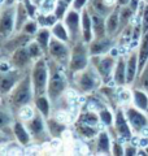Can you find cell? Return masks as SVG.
I'll return each mask as SVG.
<instances>
[{
	"label": "cell",
	"instance_id": "obj_5",
	"mask_svg": "<svg viewBox=\"0 0 148 156\" xmlns=\"http://www.w3.org/2000/svg\"><path fill=\"white\" fill-rule=\"evenodd\" d=\"M103 82L100 74L95 66L92 64L88 65L85 70H82L79 73H77V89L83 94L91 92L93 90H96L100 83Z\"/></svg>",
	"mask_w": 148,
	"mask_h": 156
},
{
	"label": "cell",
	"instance_id": "obj_21",
	"mask_svg": "<svg viewBox=\"0 0 148 156\" xmlns=\"http://www.w3.org/2000/svg\"><path fill=\"white\" fill-rule=\"evenodd\" d=\"M120 9L121 7L117 5L112 11V13L107 17V33L109 37H113L115 34L120 30L121 21H120Z\"/></svg>",
	"mask_w": 148,
	"mask_h": 156
},
{
	"label": "cell",
	"instance_id": "obj_6",
	"mask_svg": "<svg viewBox=\"0 0 148 156\" xmlns=\"http://www.w3.org/2000/svg\"><path fill=\"white\" fill-rule=\"evenodd\" d=\"M91 64L97 69L99 74H100L105 85L111 83V81H113V73H115V68L117 64L115 56H112L111 53L91 56Z\"/></svg>",
	"mask_w": 148,
	"mask_h": 156
},
{
	"label": "cell",
	"instance_id": "obj_49",
	"mask_svg": "<svg viewBox=\"0 0 148 156\" xmlns=\"http://www.w3.org/2000/svg\"><path fill=\"white\" fill-rule=\"evenodd\" d=\"M2 68H0V69H2V73H5V72H8V70H11L12 69V64H11V61L9 62H7V61H3L2 62V65H0Z\"/></svg>",
	"mask_w": 148,
	"mask_h": 156
},
{
	"label": "cell",
	"instance_id": "obj_31",
	"mask_svg": "<svg viewBox=\"0 0 148 156\" xmlns=\"http://www.w3.org/2000/svg\"><path fill=\"white\" fill-rule=\"evenodd\" d=\"M49 98L48 95H41V96H37L35 100H34V104H35L38 112L44 116V119H48L49 113H51V107H49Z\"/></svg>",
	"mask_w": 148,
	"mask_h": 156
},
{
	"label": "cell",
	"instance_id": "obj_12",
	"mask_svg": "<svg viewBox=\"0 0 148 156\" xmlns=\"http://www.w3.org/2000/svg\"><path fill=\"white\" fill-rule=\"evenodd\" d=\"M125 115L127 117V121L131 126L132 131L140 133V131L148 126V117L144 115V112L138 109L136 107H130L125 111Z\"/></svg>",
	"mask_w": 148,
	"mask_h": 156
},
{
	"label": "cell",
	"instance_id": "obj_32",
	"mask_svg": "<svg viewBox=\"0 0 148 156\" xmlns=\"http://www.w3.org/2000/svg\"><path fill=\"white\" fill-rule=\"evenodd\" d=\"M76 128H77L78 133H79L83 136V138H87V139H92L93 136L99 134V131H97V129L95 128V126L83 124V122H79V121L77 122Z\"/></svg>",
	"mask_w": 148,
	"mask_h": 156
},
{
	"label": "cell",
	"instance_id": "obj_45",
	"mask_svg": "<svg viewBox=\"0 0 148 156\" xmlns=\"http://www.w3.org/2000/svg\"><path fill=\"white\" fill-rule=\"evenodd\" d=\"M118 99H120L121 101H125V103H127V101H130L132 99V91L127 90V89L121 90L120 94H118Z\"/></svg>",
	"mask_w": 148,
	"mask_h": 156
},
{
	"label": "cell",
	"instance_id": "obj_28",
	"mask_svg": "<svg viewBox=\"0 0 148 156\" xmlns=\"http://www.w3.org/2000/svg\"><path fill=\"white\" fill-rule=\"evenodd\" d=\"M88 8H90L91 11H93V12H96V13H99V14H101V16L108 17L116 7L108 5V4L105 3V0H91L90 7H88Z\"/></svg>",
	"mask_w": 148,
	"mask_h": 156
},
{
	"label": "cell",
	"instance_id": "obj_43",
	"mask_svg": "<svg viewBox=\"0 0 148 156\" xmlns=\"http://www.w3.org/2000/svg\"><path fill=\"white\" fill-rule=\"evenodd\" d=\"M142 27H143V34L148 31V4L144 5L142 11Z\"/></svg>",
	"mask_w": 148,
	"mask_h": 156
},
{
	"label": "cell",
	"instance_id": "obj_54",
	"mask_svg": "<svg viewBox=\"0 0 148 156\" xmlns=\"http://www.w3.org/2000/svg\"><path fill=\"white\" fill-rule=\"evenodd\" d=\"M64 2H66L68 4H72V3H73V0H64Z\"/></svg>",
	"mask_w": 148,
	"mask_h": 156
},
{
	"label": "cell",
	"instance_id": "obj_41",
	"mask_svg": "<svg viewBox=\"0 0 148 156\" xmlns=\"http://www.w3.org/2000/svg\"><path fill=\"white\" fill-rule=\"evenodd\" d=\"M38 26H39L38 21H35V20H29V21L25 23V26L22 27L21 31L29 34V35H34V34H37L38 30H39Z\"/></svg>",
	"mask_w": 148,
	"mask_h": 156
},
{
	"label": "cell",
	"instance_id": "obj_33",
	"mask_svg": "<svg viewBox=\"0 0 148 156\" xmlns=\"http://www.w3.org/2000/svg\"><path fill=\"white\" fill-rule=\"evenodd\" d=\"M37 21L39 23V26L42 27H52L60 20L57 18L55 13H39Z\"/></svg>",
	"mask_w": 148,
	"mask_h": 156
},
{
	"label": "cell",
	"instance_id": "obj_16",
	"mask_svg": "<svg viewBox=\"0 0 148 156\" xmlns=\"http://www.w3.org/2000/svg\"><path fill=\"white\" fill-rule=\"evenodd\" d=\"M139 74V53L132 51L126 61V83L132 85Z\"/></svg>",
	"mask_w": 148,
	"mask_h": 156
},
{
	"label": "cell",
	"instance_id": "obj_51",
	"mask_svg": "<svg viewBox=\"0 0 148 156\" xmlns=\"http://www.w3.org/2000/svg\"><path fill=\"white\" fill-rule=\"evenodd\" d=\"M136 154V148L134 146H129L125 148V155H135Z\"/></svg>",
	"mask_w": 148,
	"mask_h": 156
},
{
	"label": "cell",
	"instance_id": "obj_10",
	"mask_svg": "<svg viewBox=\"0 0 148 156\" xmlns=\"http://www.w3.org/2000/svg\"><path fill=\"white\" fill-rule=\"evenodd\" d=\"M44 116L39 112L38 115H35L31 120L26 121V128L29 130V133L31 134V136L38 142H46L49 139V131H47L48 128H46V124H44Z\"/></svg>",
	"mask_w": 148,
	"mask_h": 156
},
{
	"label": "cell",
	"instance_id": "obj_18",
	"mask_svg": "<svg viewBox=\"0 0 148 156\" xmlns=\"http://www.w3.org/2000/svg\"><path fill=\"white\" fill-rule=\"evenodd\" d=\"M81 26H82V39L90 44L93 41V29H92L91 13L87 7L83 11H81Z\"/></svg>",
	"mask_w": 148,
	"mask_h": 156
},
{
	"label": "cell",
	"instance_id": "obj_42",
	"mask_svg": "<svg viewBox=\"0 0 148 156\" xmlns=\"http://www.w3.org/2000/svg\"><path fill=\"white\" fill-rule=\"evenodd\" d=\"M56 8L55 0H43L41 3V13H52Z\"/></svg>",
	"mask_w": 148,
	"mask_h": 156
},
{
	"label": "cell",
	"instance_id": "obj_8",
	"mask_svg": "<svg viewBox=\"0 0 148 156\" xmlns=\"http://www.w3.org/2000/svg\"><path fill=\"white\" fill-rule=\"evenodd\" d=\"M68 44L69 43L60 41V39H57L56 37H52L51 42H49L48 55L55 61L60 62L61 65L68 66L69 60H70V55H72V48Z\"/></svg>",
	"mask_w": 148,
	"mask_h": 156
},
{
	"label": "cell",
	"instance_id": "obj_48",
	"mask_svg": "<svg viewBox=\"0 0 148 156\" xmlns=\"http://www.w3.org/2000/svg\"><path fill=\"white\" fill-rule=\"evenodd\" d=\"M139 5H140V0H130V3H129V7H130L135 13H136V11H138V8H139Z\"/></svg>",
	"mask_w": 148,
	"mask_h": 156
},
{
	"label": "cell",
	"instance_id": "obj_24",
	"mask_svg": "<svg viewBox=\"0 0 148 156\" xmlns=\"http://www.w3.org/2000/svg\"><path fill=\"white\" fill-rule=\"evenodd\" d=\"M138 53H139V74H140L142 70L144 69L146 64L148 62V31L143 34L140 38Z\"/></svg>",
	"mask_w": 148,
	"mask_h": 156
},
{
	"label": "cell",
	"instance_id": "obj_34",
	"mask_svg": "<svg viewBox=\"0 0 148 156\" xmlns=\"http://www.w3.org/2000/svg\"><path fill=\"white\" fill-rule=\"evenodd\" d=\"M78 121H79V122H83V124H87V125L96 126L99 124V121H100V117H99V115H96L95 112L87 111V112H82Z\"/></svg>",
	"mask_w": 148,
	"mask_h": 156
},
{
	"label": "cell",
	"instance_id": "obj_23",
	"mask_svg": "<svg viewBox=\"0 0 148 156\" xmlns=\"http://www.w3.org/2000/svg\"><path fill=\"white\" fill-rule=\"evenodd\" d=\"M132 103L138 109L148 113V92L144 90L139 89V87H134L132 90Z\"/></svg>",
	"mask_w": 148,
	"mask_h": 156
},
{
	"label": "cell",
	"instance_id": "obj_11",
	"mask_svg": "<svg viewBox=\"0 0 148 156\" xmlns=\"http://www.w3.org/2000/svg\"><path fill=\"white\" fill-rule=\"evenodd\" d=\"M25 74L26 73H23L22 69H17V68L2 73V77H0V92H2V95L9 94L25 77Z\"/></svg>",
	"mask_w": 148,
	"mask_h": 156
},
{
	"label": "cell",
	"instance_id": "obj_52",
	"mask_svg": "<svg viewBox=\"0 0 148 156\" xmlns=\"http://www.w3.org/2000/svg\"><path fill=\"white\" fill-rule=\"evenodd\" d=\"M130 0H117V5L120 7H125V5H129Z\"/></svg>",
	"mask_w": 148,
	"mask_h": 156
},
{
	"label": "cell",
	"instance_id": "obj_15",
	"mask_svg": "<svg viewBox=\"0 0 148 156\" xmlns=\"http://www.w3.org/2000/svg\"><path fill=\"white\" fill-rule=\"evenodd\" d=\"M113 48V37L107 35L104 38H96L88 44V50H90V55H104V53H109Z\"/></svg>",
	"mask_w": 148,
	"mask_h": 156
},
{
	"label": "cell",
	"instance_id": "obj_47",
	"mask_svg": "<svg viewBox=\"0 0 148 156\" xmlns=\"http://www.w3.org/2000/svg\"><path fill=\"white\" fill-rule=\"evenodd\" d=\"M112 150H113V152H112L113 155H125V148H122L120 142H113Z\"/></svg>",
	"mask_w": 148,
	"mask_h": 156
},
{
	"label": "cell",
	"instance_id": "obj_2",
	"mask_svg": "<svg viewBox=\"0 0 148 156\" xmlns=\"http://www.w3.org/2000/svg\"><path fill=\"white\" fill-rule=\"evenodd\" d=\"M62 66L60 62L55 61L52 58L49 64V80H48V87H47V95L52 101H57L61 99L62 94L65 92L68 87V80L66 76L62 70Z\"/></svg>",
	"mask_w": 148,
	"mask_h": 156
},
{
	"label": "cell",
	"instance_id": "obj_20",
	"mask_svg": "<svg viewBox=\"0 0 148 156\" xmlns=\"http://www.w3.org/2000/svg\"><path fill=\"white\" fill-rule=\"evenodd\" d=\"M126 61L123 56H118L117 64L113 73V83L117 86H123L126 83Z\"/></svg>",
	"mask_w": 148,
	"mask_h": 156
},
{
	"label": "cell",
	"instance_id": "obj_1",
	"mask_svg": "<svg viewBox=\"0 0 148 156\" xmlns=\"http://www.w3.org/2000/svg\"><path fill=\"white\" fill-rule=\"evenodd\" d=\"M35 99L31 73H26L25 77L18 82V85L9 92V107L13 111H18L22 107L29 105Z\"/></svg>",
	"mask_w": 148,
	"mask_h": 156
},
{
	"label": "cell",
	"instance_id": "obj_39",
	"mask_svg": "<svg viewBox=\"0 0 148 156\" xmlns=\"http://www.w3.org/2000/svg\"><path fill=\"white\" fill-rule=\"evenodd\" d=\"M34 116H35V112H34V109L30 105H25L21 109H18V117L22 121H25V122L29 121V120H31Z\"/></svg>",
	"mask_w": 148,
	"mask_h": 156
},
{
	"label": "cell",
	"instance_id": "obj_36",
	"mask_svg": "<svg viewBox=\"0 0 148 156\" xmlns=\"http://www.w3.org/2000/svg\"><path fill=\"white\" fill-rule=\"evenodd\" d=\"M27 48H29V52H30V56L33 57V60H38V58H41L46 55L43 48L41 47V44H39L37 41H31L27 44Z\"/></svg>",
	"mask_w": 148,
	"mask_h": 156
},
{
	"label": "cell",
	"instance_id": "obj_46",
	"mask_svg": "<svg viewBox=\"0 0 148 156\" xmlns=\"http://www.w3.org/2000/svg\"><path fill=\"white\" fill-rule=\"evenodd\" d=\"M87 3H88V0H73V9L81 12V11H83V9L86 8Z\"/></svg>",
	"mask_w": 148,
	"mask_h": 156
},
{
	"label": "cell",
	"instance_id": "obj_35",
	"mask_svg": "<svg viewBox=\"0 0 148 156\" xmlns=\"http://www.w3.org/2000/svg\"><path fill=\"white\" fill-rule=\"evenodd\" d=\"M134 11L129 7V5H125V7H121L120 9V21H121V26L120 29H125L127 25H129V21L134 16Z\"/></svg>",
	"mask_w": 148,
	"mask_h": 156
},
{
	"label": "cell",
	"instance_id": "obj_7",
	"mask_svg": "<svg viewBox=\"0 0 148 156\" xmlns=\"http://www.w3.org/2000/svg\"><path fill=\"white\" fill-rule=\"evenodd\" d=\"M16 12L17 5H8L2 9L0 17V35L3 42L8 41L12 37L13 31H16Z\"/></svg>",
	"mask_w": 148,
	"mask_h": 156
},
{
	"label": "cell",
	"instance_id": "obj_19",
	"mask_svg": "<svg viewBox=\"0 0 148 156\" xmlns=\"http://www.w3.org/2000/svg\"><path fill=\"white\" fill-rule=\"evenodd\" d=\"M88 11H90L91 18H92L93 39L107 37L108 35V33H107V17H104V16H101V14L91 11L90 8H88Z\"/></svg>",
	"mask_w": 148,
	"mask_h": 156
},
{
	"label": "cell",
	"instance_id": "obj_30",
	"mask_svg": "<svg viewBox=\"0 0 148 156\" xmlns=\"http://www.w3.org/2000/svg\"><path fill=\"white\" fill-rule=\"evenodd\" d=\"M47 128L51 136L53 138H60V136L64 134L65 131V125H64L60 120L57 119H47Z\"/></svg>",
	"mask_w": 148,
	"mask_h": 156
},
{
	"label": "cell",
	"instance_id": "obj_26",
	"mask_svg": "<svg viewBox=\"0 0 148 156\" xmlns=\"http://www.w3.org/2000/svg\"><path fill=\"white\" fill-rule=\"evenodd\" d=\"M111 148H112V143H111L109 135H108L107 131H100V133L97 134L96 151H97L99 154L109 155L111 154Z\"/></svg>",
	"mask_w": 148,
	"mask_h": 156
},
{
	"label": "cell",
	"instance_id": "obj_38",
	"mask_svg": "<svg viewBox=\"0 0 148 156\" xmlns=\"http://www.w3.org/2000/svg\"><path fill=\"white\" fill-rule=\"evenodd\" d=\"M136 80H138V87L148 92V62L146 64L144 69L142 70V73L138 76Z\"/></svg>",
	"mask_w": 148,
	"mask_h": 156
},
{
	"label": "cell",
	"instance_id": "obj_4",
	"mask_svg": "<svg viewBox=\"0 0 148 156\" xmlns=\"http://www.w3.org/2000/svg\"><path fill=\"white\" fill-rule=\"evenodd\" d=\"M31 80H33L35 98L41 95H46L47 87H48V80H49V66L44 56L38 58L34 62V65L31 68Z\"/></svg>",
	"mask_w": 148,
	"mask_h": 156
},
{
	"label": "cell",
	"instance_id": "obj_25",
	"mask_svg": "<svg viewBox=\"0 0 148 156\" xmlns=\"http://www.w3.org/2000/svg\"><path fill=\"white\" fill-rule=\"evenodd\" d=\"M29 11L25 7V4L22 2H19L17 4V12H16V31L21 33L22 27L25 26V23L29 21Z\"/></svg>",
	"mask_w": 148,
	"mask_h": 156
},
{
	"label": "cell",
	"instance_id": "obj_9",
	"mask_svg": "<svg viewBox=\"0 0 148 156\" xmlns=\"http://www.w3.org/2000/svg\"><path fill=\"white\" fill-rule=\"evenodd\" d=\"M64 23L70 35V43H76L82 39V26H81V13L76 9H69L66 16L64 17Z\"/></svg>",
	"mask_w": 148,
	"mask_h": 156
},
{
	"label": "cell",
	"instance_id": "obj_3",
	"mask_svg": "<svg viewBox=\"0 0 148 156\" xmlns=\"http://www.w3.org/2000/svg\"><path fill=\"white\" fill-rule=\"evenodd\" d=\"M90 50H88V43H86L83 39L73 43L72 47V55L69 60V72L72 74H77L90 65Z\"/></svg>",
	"mask_w": 148,
	"mask_h": 156
},
{
	"label": "cell",
	"instance_id": "obj_29",
	"mask_svg": "<svg viewBox=\"0 0 148 156\" xmlns=\"http://www.w3.org/2000/svg\"><path fill=\"white\" fill-rule=\"evenodd\" d=\"M51 31H52V35L56 37L57 39H60L62 42H66V43H70V35H69V31L65 26L64 21H57L55 25L51 27Z\"/></svg>",
	"mask_w": 148,
	"mask_h": 156
},
{
	"label": "cell",
	"instance_id": "obj_50",
	"mask_svg": "<svg viewBox=\"0 0 148 156\" xmlns=\"http://www.w3.org/2000/svg\"><path fill=\"white\" fill-rule=\"evenodd\" d=\"M56 119L60 120L61 122H66V121H68V115H66V112H62V109H61V112H58V113L56 115Z\"/></svg>",
	"mask_w": 148,
	"mask_h": 156
},
{
	"label": "cell",
	"instance_id": "obj_14",
	"mask_svg": "<svg viewBox=\"0 0 148 156\" xmlns=\"http://www.w3.org/2000/svg\"><path fill=\"white\" fill-rule=\"evenodd\" d=\"M115 128L117 130V134L121 136L122 139L129 140L131 139L132 135V129L127 121V117L125 115V112L122 109H117L116 116H115Z\"/></svg>",
	"mask_w": 148,
	"mask_h": 156
},
{
	"label": "cell",
	"instance_id": "obj_27",
	"mask_svg": "<svg viewBox=\"0 0 148 156\" xmlns=\"http://www.w3.org/2000/svg\"><path fill=\"white\" fill-rule=\"evenodd\" d=\"M52 38V31L49 30L48 27H41L38 30V33L35 34V41L41 44V47L43 48L44 53H48V48H49V42H51Z\"/></svg>",
	"mask_w": 148,
	"mask_h": 156
},
{
	"label": "cell",
	"instance_id": "obj_22",
	"mask_svg": "<svg viewBox=\"0 0 148 156\" xmlns=\"http://www.w3.org/2000/svg\"><path fill=\"white\" fill-rule=\"evenodd\" d=\"M13 131H14V136L18 140V143L21 146H27L31 142V134L29 133V130L26 128V125H23L19 121H16L13 124Z\"/></svg>",
	"mask_w": 148,
	"mask_h": 156
},
{
	"label": "cell",
	"instance_id": "obj_53",
	"mask_svg": "<svg viewBox=\"0 0 148 156\" xmlns=\"http://www.w3.org/2000/svg\"><path fill=\"white\" fill-rule=\"evenodd\" d=\"M140 134H142L143 136H146V138H148V126H146V128L140 131Z\"/></svg>",
	"mask_w": 148,
	"mask_h": 156
},
{
	"label": "cell",
	"instance_id": "obj_37",
	"mask_svg": "<svg viewBox=\"0 0 148 156\" xmlns=\"http://www.w3.org/2000/svg\"><path fill=\"white\" fill-rule=\"evenodd\" d=\"M69 5L70 4H68L66 2H64V0H57L56 2V8H55V11H53V13L57 16L58 20H64V17L66 16V13L69 11Z\"/></svg>",
	"mask_w": 148,
	"mask_h": 156
},
{
	"label": "cell",
	"instance_id": "obj_44",
	"mask_svg": "<svg viewBox=\"0 0 148 156\" xmlns=\"http://www.w3.org/2000/svg\"><path fill=\"white\" fill-rule=\"evenodd\" d=\"M12 122V116L11 113H8L7 109H2V121H0V125H2V128H4V126H8L11 125Z\"/></svg>",
	"mask_w": 148,
	"mask_h": 156
},
{
	"label": "cell",
	"instance_id": "obj_13",
	"mask_svg": "<svg viewBox=\"0 0 148 156\" xmlns=\"http://www.w3.org/2000/svg\"><path fill=\"white\" fill-rule=\"evenodd\" d=\"M9 61H11L13 68L22 69V70L27 69L33 62V57L30 56L27 46H22V47L17 48L14 52H12V56H11V60Z\"/></svg>",
	"mask_w": 148,
	"mask_h": 156
},
{
	"label": "cell",
	"instance_id": "obj_40",
	"mask_svg": "<svg viewBox=\"0 0 148 156\" xmlns=\"http://www.w3.org/2000/svg\"><path fill=\"white\" fill-rule=\"evenodd\" d=\"M99 117H100V121L104 125L112 126V124H113V115H112V112L109 109L101 108L100 112H99Z\"/></svg>",
	"mask_w": 148,
	"mask_h": 156
},
{
	"label": "cell",
	"instance_id": "obj_17",
	"mask_svg": "<svg viewBox=\"0 0 148 156\" xmlns=\"http://www.w3.org/2000/svg\"><path fill=\"white\" fill-rule=\"evenodd\" d=\"M30 42H31V35L21 31V34H17L16 37H11L8 41L3 42V48H4V51H7L8 53H12L19 47L27 46Z\"/></svg>",
	"mask_w": 148,
	"mask_h": 156
}]
</instances>
